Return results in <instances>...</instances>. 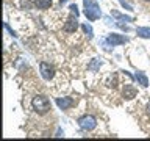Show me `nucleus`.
Instances as JSON below:
<instances>
[{
	"label": "nucleus",
	"instance_id": "nucleus-7",
	"mask_svg": "<svg viewBox=\"0 0 150 141\" xmlns=\"http://www.w3.org/2000/svg\"><path fill=\"white\" fill-rule=\"evenodd\" d=\"M122 96H124L125 99H134L136 96H138V89H136L133 85H124V89H122Z\"/></svg>",
	"mask_w": 150,
	"mask_h": 141
},
{
	"label": "nucleus",
	"instance_id": "nucleus-10",
	"mask_svg": "<svg viewBox=\"0 0 150 141\" xmlns=\"http://www.w3.org/2000/svg\"><path fill=\"white\" fill-rule=\"evenodd\" d=\"M111 16L116 17L117 21H120V22H131V21H133V17L125 16V14H120L119 11H116V9H111Z\"/></svg>",
	"mask_w": 150,
	"mask_h": 141
},
{
	"label": "nucleus",
	"instance_id": "nucleus-17",
	"mask_svg": "<svg viewBox=\"0 0 150 141\" xmlns=\"http://www.w3.org/2000/svg\"><path fill=\"white\" fill-rule=\"evenodd\" d=\"M147 113L150 115V102H149V105H147Z\"/></svg>",
	"mask_w": 150,
	"mask_h": 141
},
{
	"label": "nucleus",
	"instance_id": "nucleus-4",
	"mask_svg": "<svg viewBox=\"0 0 150 141\" xmlns=\"http://www.w3.org/2000/svg\"><path fill=\"white\" fill-rule=\"evenodd\" d=\"M39 70H41V75H42V78H44V80H52L55 77V68L50 63L42 61V63L39 64Z\"/></svg>",
	"mask_w": 150,
	"mask_h": 141
},
{
	"label": "nucleus",
	"instance_id": "nucleus-1",
	"mask_svg": "<svg viewBox=\"0 0 150 141\" xmlns=\"http://www.w3.org/2000/svg\"><path fill=\"white\" fill-rule=\"evenodd\" d=\"M83 5H84V16L88 17V21L92 22L102 17V9L96 0H83Z\"/></svg>",
	"mask_w": 150,
	"mask_h": 141
},
{
	"label": "nucleus",
	"instance_id": "nucleus-12",
	"mask_svg": "<svg viewBox=\"0 0 150 141\" xmlns=\"http://www.w3.org/2000/svg\"><path fill=\"white\" fill-rule=\"evenodd\" d=\"M100 66H102V61L98 60V58H94L91 63L88 64V70H92V72H97L98 69H100Z\"/></svg>",
	"mask_w": 150,
	"mask_h": 141
},
{
	"label": "nucleus",
	"instance_id": "nucleus-8",
	"mask_svg": "<svg viewBox=\"0 0 150 141\" xmlns=\"http://www.w3.org/2000/svg\"><path fill=\"white\" fill-rule=\"evenodd\" d=\"M77 28H78V21H77V17H69L67 21H66L64 24V31H67V33H75L77 31Z\"/></svg>",
	"mask_w": 150,
	"mask_h": 141
},
{
	"label": "nucleus",
	"instance_id": "nucleus-9",
	"mask_svg": "<svg viewBox=\"0 0 150 141\" xmlns=\"http://www.w3.org/2000/svg\"><path fill=\"white\" fill-rule=\"evenodd\" d=\"M134 78L138 80V83H139L142 88H147V86H149V78H147V75H145L142 70H138V72H136V75H134Z\"/></svg>",
	"mask_w": 150,
	"mask_h": 141
},
{
	"label": "nucleus",
	"instance_id": "nucleus-18",
	"mask_svg": "<svg viewBox=\"0 0 150 141\" xmlns=\"http://www.w3.org/2000/svg\"><path fill=\"white\" fill-rule=\"evenodd\" d=\"M59 2H61V3H66V2H67V0H59Z\"/></svg>",
	"mask_w": 150,
	"mask_h": 141
},
{
	"label": "nucleus",
	"instance_id": "nucleus-11",
	"mask_svg": "<svg viewBox=\"0 0 150 141\" xmlns=\"http://www.w3.org/2000/svg\"><path fill=\"white\" fill-rule=\"evenodd\" d=\"M136 33H138L139 38L150 39V28H149V27H139V28H136Z\"/></svg>",
	"mask_w": 150,
	"mask_h": 141
},
{
	"label": "nucleus",
	"instance_id": "nucleus-14",
	"mask_svg": "<svg viewBox=\"0 0 150 141\" xmlns=\"http://www.w3.org/2000/svg\"><path fill=\"white\" fill-rule=\"evenodd\" d=\"M81 28H83V31L86 33L88 39H92V27H91V25H88V24H83Z\"/></svg>",
	"mask_w": 150,
	"mask_h": 141
},
{
	"label": "nucleus",
	"instance_id": "nucleus-3",
	"mask_svg": "<svg viewBox=\"0 0 150 141\" xmlns=\"http://www.w3.org/2000/svg\"><path fill=\"white\" fill-rule=\"evenodd\" d=\"M78 125L81 127L83 130L91 132V130H94L97 127V121H96V118L91 116V115H84V116H81L78 119Z\"/></svg>",
	"mask_w": 150,
	"mask_h": 141
},
{
	"label": "nucleus",
	"instance_id": "nucleus-15",
	"mask_svg": "<svg viewBox=\"0 0 150 141\" xmlns=\"http://www.w3.org/2000/svg\"><path fill=\"white\" fill-rule=\"evenodd\" d=\"M69 9H70V13H72L75 17H78V8H77V5H70Z\"/></svg>",
	"mask_w": 150,
	"mask_h": 141
},
{
	"label": "nucleus",
	"instance_id": "nucleus-6",
	"mask_svg": "<svg viewBox=\"0 0 150 141\" xmlns=\"http://www.w3.org/2000/svg\"><path fill=\"white\" fill-rule=\"evenodd\" d=\"M56 105H58L61 110H69L70 107L75 105V99H72V97H58L56 99Z\"/></svg>",
	"mask_w": 150,
	"mask_h": 141
},
{
	"label": "nucleus",
	"instance_id": "nucleus-13",
	"mask_svg": "<svg viewBox=\"0 0 150 141\" xmlns=\"http://www.w3.org/2000/svg\"><path fill=\"white\" fill-rule=\"evenodd\" d=\"M35 5L39 9H47L52 6V0H35Z\"/></svg>",
	"mask_w": 150,
	"mask_h": 141
},
{
	"label": "nucleus",
	"instance_id": "nucleus-5",
	"mask_svg": "<svg viewBox=\"0 0 150 141\" xmlns=\"http://www.w3.org/2000/svg\"><path fill=\"white\" fill-rule=\"evenodd\" d=\"M106 42L110 46H122V44H127L128 42V38L124 36V35H117V33H111L110 36L106 38Z\"/></svg>",
	"mask_w": 150,
	"mask_h": 141
},
{
	"label": "nucleus",
	"instance_id": "nucleus-2",
	"mask_svg": "<svg viewBox=\"0 0 150 141\" xmlns=\"http://www.w3.org/2000/svg\"><path fill=\"white\" fill-rule=\"evenodd\" d=\"M31 107L38 115H45V113L50 111V100H49V97L42 96V94H38V96L33 97Z\"/></svg>",
	"mask_w": 150,
	"mask_h": 141
},
{
	"label": "nucleus",
	"instance_id": "nucleus-19",
	"mask_svg": "<svg viewBox=\"0 0 150 141\" xmlns=\"http://www.w3.org/2000/svg\"><path fill=\"white\" fill-rule=\"evenodd\" d=\"M144 2H150V0H144Z\"/></svg>",
	"mask_w": 150,
	"mask_h": 141
},
{
	"label": "nucleus",
	"instance_id": "nucleus-16",
	"mask_svg": "<svg viewBox=\"0 0 150 141\" xmlns=\"http://www.w3.org/2000/svg\"><path fill=\"white\" fill-rule=\"evenodd\" d=\"M119 2L122 3V6H125L127 9H128V11H133V8H131V5H128V3L125 2V0H119Z\"/></svg>",
	"mask_w": 150,
	"mask_h": 141
}]
</instances>
